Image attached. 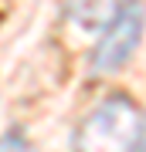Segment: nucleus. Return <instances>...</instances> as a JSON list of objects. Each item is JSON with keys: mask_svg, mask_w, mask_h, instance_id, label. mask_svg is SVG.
<instances>
[{"mask_svg": "<svg viewBox=\"0 0 146 152\" xmlns=\"http://www.w3.org/2000/svg\"><path fill=\"white\" fill-rule=\"evenodd\" d=\"M75 152H143L146 149V115L129 98H105L82 118L71 139Z\"/></svg>", "mask_w": 146, "mask_h": 152, "instance_id": "1", "label": "nucleus"}, {"mask_svg": "<svg viewBox=\"0 0 146 152\" xmlns=\"http://www.w3.org/2000/svg\"><path fill=\"white\" fill-rule=\"evenodd\" d=\"M139 37H143V7L136 0H129V4L119 7L112 24L102 27V37H99L95 51H92V71L95 75L119 71L133 58V51L139 48Z\"/></svg>", "mask_w": 146, "mask_h": 152, "instance_id": "2", "label": "nucleus"}, {"mask_svg": "<svg viewBox=\"0 0 146 152\" xmlns=\"http://www.w3.org/2000/svg\"><path fill=\"white\" fill-rule=\"evenodd\" d=\"M119 7H122V0H65L68 17L85 31H102L105 24H112Z\"/></svg>", "mask_w": 146, "mask_h": 152, "instance_id": "3", "label": "nucleus"}, {"mask_svg": "<svg viewBox=\"0 0 146 152\" xmlns=\"http://www.w3.org/2000/svg\"><path fill=\"white\" fill-rule=\"evenodd\" d=\"M0 152H31V149H27L21 132H7V135L0 139Z\"/></svg>", "mask_w": 146, "mask_h": 152, "instance_id": "4", "label": "nucleus"}]
</instances>
